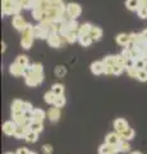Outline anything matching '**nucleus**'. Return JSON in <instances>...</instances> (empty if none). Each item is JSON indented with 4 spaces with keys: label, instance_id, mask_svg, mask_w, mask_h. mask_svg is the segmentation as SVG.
Segmentation results:
<instances>
[{
    "label": "nucleus",
    "instance_id": "nucleus-1",
    "mask_svg": "<svg viewBox=\"0 0 147 154\" xmlns=\"http://www.w3.org/2000/svg\"><path fill=\"white\" fill-rule=\"evenodd\" d=\"M35 40V35H34V26L31 23H28L27 27L25 28V31L22 32V37H21V46L25 50H30L32 44Z\"/></svg>",
    "mask_w": 147,
    "mask_h": 154
},
{
    "label": "nucleus",
    "instance_id": "nucleus-2",
    "mask_svg": "<svg viewBox=\"0 0 147 154\" xmlns=\"http://www.w3.org/2000/svg\"><path fill=\"white\" fill-rule=\"evenodd\" d=\"M46 41H47V44H49V46L58 49V48H60L61 45H63L65 38L61 36L59 32H50V35H49V37H47Z\"/></svg>",
    "mask_w": 147,
    "mask_h": 154
},
{
    "label": "nucleus",
    "instance_id": "nucleus-3",
    "mask_svg": "<svg viewBox=\"0 0 147 154\" xmlns=\"http://www.w3.org/2000/svg\"><path fill=\"white\" fill-rule=\"evenodd\" d=\"M44 73H31L28 77L25 79V84L30 88H36L44 82Z\"/></svg>",
    "mask_w": 147,
    "mask_h": 154
},
{
    "label": "nucleus",
    "instance_id": "nucleus-4",
    "mask_svg": "<svg viewBox=\"0 0 147 154\" xmlns=\"http://www.w3.org/2000/svg\"><path fill=\"white\" fill-rule=\"evenodd\" d=\"M67 12L72 19H77L82 14V7L77 3H69L67 5Z\"/></svg>",
    "mask_w": 147,
    "mask_h": 154
},
{
    "label": "nucleus",
    "instance_id": "nucleus-5",
    "mask_svg": "<svg viewBox=\"0 0 147 154\" xmlns=\"http://www.w3.org/2000/svg\"><path fill=\"white\" fill-rule=\"evenodd\" d=\"M12 25H13V27L16 28L17 31L23 32V31H25V28L27 27L28 22H26V19L23 18V17L21 16V14H17V16H13V19H12Z\"/></svg>",
    "mask_w": 147,
    "mask_h": 154
},
{
    "label": "nucleus",
    "instance_id": "nucleus-6",
    "mask_svg": "<svg viewBox=\"0 0 147 154\" xmlns=\"http://www.w3.org/2000/svg\"><path fill=\"white\" fill-rule=\"evenodd\" d=\"M97 152H98V154H118V153H120L119 149H118V145H110V144H106V143L101 144V145L98 146Z\"/></svg>",
    "mask_w": 147,
    "mask_h": 154
},
{
    "label": "nucleus",
    "instance_id": "nucleus-7",
    "mask_svg": "<svg viewBox=\"0 0 147 154\" xmlns=\"http://www.w3.org/2000/svg\"><path fill=\"white\" fill-rule=\"evenodd\" d=\"M34 35H35V38H41V40H47V37L50 35V30H47L44 26L41 25H37V26H34Z\"/></svg>",
    "mask_w": 147,
    "mask_h": 154
},
{
    "label": "nucleus",
    "instance_id": "nucleus-8",
    "mask_svg": "<svg viewBox=\"0 0 147 154\" xmlns=\"http://www.w3.org/2000/svg\"><path fill=\"white\" fill-rule=\"evenodd\" d=\"M90 68H91V72L93 75L100 76V75L104 73V71H105V66H104L102 60H95V62H92V63H91Z\"/></svg>",
    "mask_w": 147,
    "mask_h": 154
},
{
    "label": "nucleus",
    "instance_id": "nucleus-9",
    "mask_svg": "<svg viewBox=\"0 0 147 154\" xmlns=\"http://www.w3.org/2000/svg\"><path fill=\"white\" fill-rule=\"evenodd\" d=\"M60 108L55 107V105H53L49 110H47V118L50 119V122L53 123H56L60 119Z\"/></svg>",
    "mask_w": 147,
    "mask_h": 154
},
{
    "label": "nucleus",
    "instance_id": "nucleus-10",
    "mask_svg": "<svg viewBox=\"0 0 147 154\" xmlns=\"http://www.w3.org/2000/svg\"><path fill=\"white\" fill-rule=\"evenodd\" d=\"M16 127H17V123L14 121H7L3 123V132L7 136H14Z\"/></svg>",
    "mask_w": 147,
    "mask_h": 154
},
{
    "label": "nucleus",
    "instance_id": "nucleus-11",
    "mask_svg": "<svg viewBox=\"0 0 147 154\" xmlns=\"http://www.w3.org/2000/svg\"><path fill=\"white\" fill-rule=\"evenodd\" d=\"M120 140H122V137H120V135L118 134L116 131L109 132L105 136V143L110 144V145H118V144L120 143Z\"/></svg>",
    "mask_w": 147,
    "mask_h": 154
},
{
    "label": "nucleus",
    "instance_id": "nucleus-12",
    "mask_svg": "<svg viewBox=\"0 0 147 154\" xmlns=\"http://www.w3.org/2000/svg\"><path fill=\"white\" fill-rule=\"evenodd\" d=\"M23 71H25V67L18 64L17 62H13V63L10 64V67H9V72H10V75H13L14 77L23 76Z\"/></svg>",
    "mask_w": 147,
    "mask_h": 154
},
{
    "label": "nucleus",
    "instance_id": "nucleus-13",
    "mask_svg": "<svg viewBox=\"0 0 147 154\" xmlns=\"http://www.w3.org/2000/svg\"><path fill=\"white\" fill-rule=\"evenodd\" d=\"M127 127H129V126H128V121L125 118H116L115 121H114V128H115V131L118 134L123 132Z\"/></svg>",
    "mask_w": 147,
    "mask_h": 154
},
{
    "label": "nucleus",
    "instance_id": "nucleus-14",
    "mask_svg": "<svg viewBox=\"0 0 147 154\" xmlns=\"http://www.w3.org/2000/svg\"><path fill=\"white\" fill-rule=\"evenodd\" d=\"M30 131V127L26 126V125H17L16 127V132H14V136L17 139H25L26 135Z\"/></svg>",
    "mask_w": 147,
    "mask_h": 154
},
{
    "label": "nucleus",
    "instance_id": "nucleus-15",
    "mask_svg": "<svg viewBox=\"0 0 147 154\" xmlns=\"http://www.w3.org/2000/svg\"><path fill=\"white\" fill-rule=\"evenodd\" d=\"M115 41L118 45L125 48L131 42V35H128V33H119V35H116Z\"/></svg>",
    "mask_w": 147,
    "mask_h": 154
},
{
    "label": "nucleus",
    "instance_id": "nucleus-16",
    "mask_svg": "<svg viewBox=\"0 0 147 154\" xmlns=\"http://www.w3.org/2000/svg\"><path fill=\"white\" fill-rule=\"evenodd\" d=\"M65 38V41L68 42V44H74V42H77L78 41V38H79V33L78 31H68L67 32V35L64 36Z\"/></svg>",
    "mask_w": 147,
    "mask_h": 154
},
{
    "label": "nucleus",
    "instance_id": "nucleus-17",
    "mask_svg": "<svg viewBox=\"0 0 147 154\" xmlns=\"http://www.w3.org/2000/svg\"><path fill=\"white\" fill-rule=\"evenodd\" d=\"M119 135H120V137L123 139V140H128V141H129V140H132V139L136 136V131L132 127H127L124 131L120 132Z\"/></svg>",
    "mask_w": 147,
    "mask_h": 154
},
{
    "label": "nucleus",
    "instance_id": "nucleus-18",
    "mask_svg": "<svg viewBox=\"0 0 147 154\" xmlns=\"http://www.w3.org/2000/svg\"><path fill=\"white\" fill-rule=\"evenodd\" d=\"M90 36H91L92 41H98L102 37V30L98 26H92V30L90 32Z\"/></svg>",
    "mask_w": 147,
    "mask_h": 154
},
{
    "label": "nucleus",
    "instance_id": "nucleus-19",
    "mask_svg": "<svg viewBox=\"0 0 147 154\" xmlns=\"http://www.w3.org/2000/svg\"><path fill=\"white\" fill-rule=\"evenodd\" d=\"M47 117V113H45L40 108H34V121L37 122H44V119Z\"/></svg>",
    "mask_w": 147,
    "mask_h": 154
},
{
    "label": "nucleus",
    "instance_id": "nucleus-20",
    "mask_svg": "<svg viewBox=\"0 0 147 154\" xmlns=\"http://www.w3.org/2000/svg\"><path fill=\"white\" fill-rule=\"evenodd\" d=\"M92 26L90 22H84L82 23V25L79 26V30H78V33H79V36H82V35H90V32H91L92 30Z\"/></svg>",
    "mask_w": 147,
    "mask_h": 154
},
{
    "label": "nucleus",
    "instance_id": "nucleus-21",
    "mask_svg": "<svg viewBox=\"0 0 147 154\" xmlns=\"http://www.w3.org/2000/svg\"><path fill=\"white\" fill-rule=\"evenodd\" d=\"M118 149L120 153H129L131 152V144L128 140H120V143L118 144Z\"/></svg>",
    "mask_w": 147,
    "mask_h": 154
},
{
    "label": "nucleus",
    "instance_id": "nucleus-22",
    "mask_svg": "<svg viewBox=\"0 0 147 154\" xmlns=\"http://www.w3.org/2000/svg\"><path fill=\"white\" fill-rule=\"evenodd\" d=\"M44 100L47 103V104H50V105H54L55 104V100H56V95L53 93V91H46V93L44 94Z\"/></svg>",
    "mask_w": 147,
    "mask_h": 154
},
{
    "label": "nucleus",
    "instance_id": "nucleus-23",
    "mask_svg": "<svg viewBox=\"0 0 147 154\" xmlns=\"http://www.w3.org/2000/svg\"><path fill=\"white\" fill-rule=\"evenodd\" d=\"M125 7L129 9V11L137 12L140 8V0H127L125 2Z\"/></svg>",
    "mask_w": 147,
    "mask_h": 154
},
{
    "label": "nucleus",
    "instance_id": "nucleus-24",
    "mask_svg": "<svg viewBox=\"0 0 147 154\" xmlns=\"http://www.w3.org/2000/svg\"><path fill=\"white\" fill-rule=\"evenodd\" d=\"M30 130H31V131H34V132H37V134L42 132V131H44V122H37V121H34V122L31 123Z\"/></svg>",
    "mask_w": 147,
    "mask_h": 154
},
{
    "label": "nucleus",
    "instance_id": "nucleus-25",
    "mask_svg": "<svg viewBox=\"0 0 147 154\" xmlns=\"http://www.w3.org/2000/svg\"><path fill=\"white\" fill-rule=\"evenodd\" d=\"M25 140L27 143H30V144H34V143H37V140H39V134L37 132H34V131H28V134L26 135V137H25Z\"/></svg>",
    "mask_w": 147,
    "mask_h": 154
},
{
    "label": "nucleus",
    "instance_id": "nucleus-26",
    "mask_svg": "<svg viewBox=\"0 0 147 154\" xmlns=\"http://www.w3.org/2000/svg\"><path fill=\"white\" fill-rule=\"evenodd\" d=\"M78 41H79V44L82 45V46H84V48H87V46H90L92 44V38H91V36L90 35H82V36H79V38H78Z\"/></svg>",
    "mask_w": 147,
    "mask_h": 154
},
{
    "label": "nucleus",
    "instance_id": "nucleus-27",
    "mask_svg": "<svg viewBox=\"0 0 147 154\" xmlns=\"http://www.w3.org/2000/svg\"><path fill=\"white\" fill-rule=\"evenodd\" d=\"M44 13L45 11L44 9H41V8H34L32 9V17H34L36 21H42V18H44Z\"/></svg>",
    "mask_w": 147,
    "mask_h": 154
},
{
    "label": "nucleus",
    "instance_id": "nucleus-28",
    "mask_svg": "<svg viewBox=\"0 0 147 154\" xmlns=\"http://www.w3.org/2000/svg\"><path fill=\"white\" fill-rule=\"evenodd\" d=\"M10 109H12V112H23V102L19 99L13 100Z\"/></svg>",
    "mask_w": 147,
    "mask_h": 154
},
{
    "label": "nucleus",
    "instance_id": "nucleus-29",
    "mask_svg": "<svg viewBox=\"0 0 147 154\" xmlns=\"http://www.w3.org/2000/svg\"><path fill=\"white\" fill-rule=\"evenodd\" d=\"M51 91L56 95V96H60V95H64V85L61 84H54L51 86Z\"/></svg>",
    "mask_w": 147,
    "mask_h": 154
},
{
    "label": "nucleus",
    "instance_id": "nucleus-30",
    "mask_svg": "<svg viewBox=\"0 0 147 154\" xmlns=\"http://www.w3.org/2000/svg\"><path fill=\"white\" fill-rule=\"evenodd\" d=\"M16 62H17L18 64H21L22 67H28V66H30V59H28V57L27 55H23V54L18 55Z\"/></svg>",
    "mask_w": 147,
    "mask_h": 154
},
{
    "label": "nucleus",
    "instance_id": "nucleus-31",
    "mask_svg": "<svg viewBox=\"0 0 147 154\" xmlns=\"http://www.w3.org/2000/svg\"><path fill=\"white\" fill-rule=\"evenodd\" d=\"M54 73H55V76L58 77V79H63V77L67 75V68H65L64 66H58V67L55 68Z\"/></svg>",
    "mask_w": 147,
    "mask_h": 154
},
{
    "label": "nucleus",
    "instance_id": "nucleus-32",
    "mask_svg": "<svg viewBox=\"0 0 147 154\" xmlns=\"http://www.w3.org/2000/svg\"><path fill=\"white\" fill-rule=\"evenodd\" d=\"M32 73H44V66L41 63H32L30 64Z\"/></svg>",
    "mask_w": 147,
    "mask_h": 154
},
{
    "label": "nucleus",
    "instance_id": "nucleus-33",
    "mask_svg": "<svg viewBox=\"0 0 147 154\" xmlns=\"http://www.w3.org/2000/svg\"><path fill=\"white\" fill-rule=\"evenodd\" d=\"M67 104V99H65L64 95H60V96H56V100H55V107L58 108H63L64 105Z\"/></svg>",
    "mask_w": 147,
    "mask_h": 154
},
{
    "label": "nucleus",
    "instance_id": "nucleus-34",
    "mask_svg": "<svg viewBox=\"0 0 147 154\" xmlns=\"http://www.w3.org/2000/svg\"><path fill=\"white\" fill-rule=\"evenodd\" d=\"M125 72H127V75H128V76L132 77V79H137V73H138V69H137L134 66L127 67V68H125Z\"/></svg>",
    "mask_w": 147,
    "mask_h": 154
},
{
    "label": "nucleus",
    "instance_id": "nucleus-35",
    "mask_svg": "<svg viewBox=\"0 0 147 154\" xmlns=\"http://www.w3.org/2000/svg\"><path fill=\"white\" fill-rule=\"evenodd\" d=\"M137 80L141 81V82H147V68L138 71V73H137Z\"/></svg>",
    "mask_w": 147,
    "mask_h": 154
},
{
    "label": "nucleus",
    "instance_id": "nucleus-36",
    "mask_svg": "<svg viewBox=\"0 0 147 154\" xmlns=\"http://www.w3.org/2000/svg\"><path fill=\"white\" fill-rule=\"evenodd\" d=\"M102 62H104V64H105V66L113 67L114 64H115V55H106L102 59Z\"/></svg>",
    "mask_w": 147,
    "mask_h": 154
},
{
    "label": "nucleus",
    "instance_id": "nucleus-37",
    "mask_svg": "<svg viewBox=\"0 0 147 154\" xmlns=\"http://www.w3.org/2000/svg\"><path fill=\"white\" fill-rule=\"evenodd\" d=\"M115 64H119L122 67L127 68V60L124 59V57L122 54H115Z\"/></svg>",
    "mask_w": 147,
    "mask_h": 154
},
{
    "label": "nucleus",
    "instance_id": "nucleus-38",
    "mask_svg": "<svg viewBox=\"0 0 147 154\" xmlns=\"http://www.w3.org/2000/svg\"><path fill=\"white\" fill-rule=\"evenodd\" d=\"M133 66H134V67H136V68L138 69V71H140V69H145L146 67H147V64H146V62H145V59H143V58H142V59L136 60Z\"/></svg>",
    "mask_w": 147,
    "mask_h": 154
},
{
    "label": "nucleus",
    "instance_id": "nucleus-39",
    "mask_svg": "<svg viewBox=\"0 0 147 154\" xmlns=\"http://www.w3.org/2000/svg\"><path fill=\"white\" fill-rule=\"evenodd\" d=\"M41 150H42L44 154H51L54 152V148H53L51 144H44V145L41 146Z\"/></svg>",
    "mask_w": 147,
    "mask_h": 154
},
{
    "label": "nucleus",
    "instance_id": "nucleus-40",
    "mask_svg": "<svg viewBox=\"0 0 147 154\" xmlns=\"http://www.w3.org/2000/svg\"><path fill=\"white\" fill-rule=\"evenodd\" d=\"M124 69H125L124 67H122L119 64H114V67H113V75L114 76H119V75L123 73V71H124Z\"/></svg>",
    "mask_w": 147,
    "mask_h": 154
},
{
    "label": "nucleus",
    "instance_id": "nucleus-41",
    "mask_svg": "<svg viewBox=\"0 0 147 154\" xmlns=\"http://www.w3.org/2000/svg\"><path fill=\"white\" fill-rule=\"evenodd\" d=\"M137 14H138L140 18L146 19L147 18V7H140L138 11H137Z\"/></svg>",
    "mask_w": 147,
    "mask_h": 154
},
{
    "label": "nucleus",
    "instance_id": "nucleus-42",
    "mask_svg": "<svg viewBox=\"0 0 147 154\" xmlns=\"http://www.w3.org/2000/svg\"><path fill=\"white\" fill-rule=\"evenodd\" d=\"M16 154H30V149L26 148V146H21V148L17 149Z\"/></svg>",
    "mask_w": 147,
    "mask_h": 154
},
{
    "label": "nucleus",
    "instance_id": "nucleus-43",
    "mask_svg": "<svg viewBox=\"0 0 147 154\" xmlns=\"http://www.w3.org/2000/svg\"><path fill=\"white\" fill-rule=\"evenodd\" d=\"M34 107L30 102H23V112H27V110H32Z\"/></svg>",
    "mask_w": 147,
    "mask_h": 154
},
{
    "label": "nucleus",
    "instance_id": "nucleus-44",
    "mask_svg": "<svg viewBox=\"0 0 147 154\" xmlns=\"http://www.w3.org/2000/svg\"><path fill=\"white\" fill-rule=\"evenodd\" d=\"M141 35H142V37H143V40L147 42V28H146V30H143V31H142L141 32Z\"/></svg>",
    "mask_w": 147,
    "mask_h": 154
},
{
    "label": "nucleus",
    "instance_id": "nucleus-45",
    "mask_svg": "<svg viewBox=\"0 0 147 154\" xmlns=\"http://www.w3.org/2000/svg\"><path fill=\"white\" fill-rule=\"evenodd\" d=\"M5 49H7V45H5V42H1V53H4V51H5Z\"/></svg>",
    "mask_w": 147,
    "mask_h": 154
},
{
    "label": "nucleus",
    "instance_id": "nucleus-46",
    "mask_svg": "<svg viewBox=\"0 0 147 154\" xmlns=\"http://www.w3.org/2000/svg\"><path fill=\"white\" fill-rule=\"evenodd\" d=\"M131 154H142V153L141 152H132Z\"/></svg>",
    "mask_w": 147,
    "mask_h": 154
},
{
    "label": "nucleus",
    "instance_id": "nucleus-47",
    "mask_svg": "<svg viewBox=\"0 0 147 154\" xmlns=\"http://www.w3.org/2000/svg\"><path fill=\"white\" fill-rule=\"evenodd\" d=\"M143 59H145V62H146V64H147V55H145V57H143Z\"/></svg>",
    "mask_w": 147,
    "mask_h": 154
},
{
    "label": "nucleus",
    "instance_id": "nucleus-48",
    "mask_svg": "<svg viewBox=\"0 0 147 154\" xmlns=\"http://www.w3.org/2000/svg\"><path fill=\"white\" fill-rule=\"evenodd\" d=\"M46 2H47V3H50V4H53L54 0H46Z\"/></svg>",
    "mask_w": 147,
    "mask_h": 154
},
{
    "label": "nucleus",
    "instance_id": "nucleus-49",
    "mask_svg": "<svg viewBox=\"0 0 147 154\" xmlns=\"http://www.w3.org/2000/svg\"><path fill=\"white\" fill-rule=\"evenodd\" d=\"M30 154H37L36 152H30Z\"/></svg>",
    "mask_w": 147,
    "mask_h": 154
},
{
    "label": "nucleus",
    "instance_id": "nucleus-50",
    "mask_svg": "<svg viewBox=\"0 0 147 154\" xmlns=\"http://www.w3.org/2000/svg\"><path fill=\"white\" fill-rule=\"evenodd\" d=\"M39 2H42V0H35V3H39Z\"/></svg>",
    "mask_w": 147,
    "mask_h": 154
},
{
    "label": "nucleus",
    "instance_id": "nucleus-51",
    "mask_svg": "<svg viewBox=\"0 0 147 154\" xmlns=\"http://www.w3.org/2000/svg\"><path fill=\"white\" fill-rule=\"evenodd\" d=\"M5 154H14V153H10V152H8V153H5Z\"/></svg>",
    "mask_w": 147,
    "mask_h": 154
}]
</instances>
